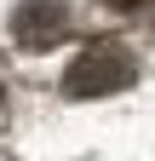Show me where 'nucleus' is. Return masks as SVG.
<instances>
[{
	"instance_id": "f257e3e1",
	"label": "nucleus",
	"mask_w": 155,
	"mask_h": 161,
	"mask_svg": "<svg viewBox=\"0 0 155 161\" xmlns=\"http://www.w3.org/2000/svg\"><path fill=\"white\" fill-rule=\"evenodd\" d=\"M138 80V58H132L121 40H86L81 52L69 58L63 69V98L86 104V98H115Z\"/></svg>"
},
{
	"instance_id": "7ed1b4c3",
	"label": "nucleus",
	"mask_w": 155,
	"mask_h": 161,
	"mask_svg": "<svg viewBox=\"0 0 155 161\" xmlns=\"http://www.w3.org/2000/svg\"><path fill=\"white\" fill-rule=\"evenodd\" d=\"M104 6H109V12H144L149 0H104Z\"/></svg>"
},
{
	"instance_id": "f03ea898",
	"label": "nucleus",
	"mask_w": 155,
	"mask_h": 161,
	"mask_svg": "<svg viewBox=\"0 0 155 161\" xmlns=\"http://www.w3.org/2000/svg\"><path fill=\"white\" fill-rule=\"evenodd\" d=\"M63 35H69V0H17L12 40L23 52H52Z\"/></svg>"
},
{
	"instance_id": "20e7f679",
	"label": "nucleus",
	"mask_w": 155,
	"mask_h": 161,
	"mask_svg": "<svg viewBox=\"0 0 155 161\" xmlns=\"http://www.w3.org/2000/svg\"><path fill=\"white\" fill-rule=\"evenodd\" d=\"M0 109H6V80H0Z\"/></svg>"
}]
</instances>
